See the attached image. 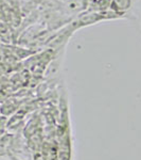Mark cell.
<instances>
[{"instance_id": "obj_1", "label": "cell", "mask_w": 141, "mask_h": 160, "mask_svg": "<svg viewBox=\"0 0 141 160\" xmlns=\"http://www.w3.org/2000/svg\"><path fill=\"white\" fill-rule=\"evenodd\" d=\"M137 0H111V10L118 15H125V17L130 18Z\"/></svg>"}, {"instance_id": "obj_2", "label": "cell", "mask_w": 141, "mask_h": 160, "mask_svg": "<svg viewBox=\"0 0 141 160\" xmlns=\"http://www.w3.org/2000/svg\"><path fill=\"white\" fill-rule=\"evenodd\" d=\"M130 19H132L136 24L137 30L139 31V34L141 35V0H137L134 12H133Z\"/></svg>"}]
</instances>
